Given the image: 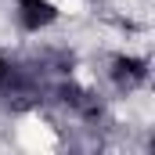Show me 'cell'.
<instances>
[{
	"label": "cell",
	"mask_w": 155,
	"mask_h": 155,
	"mask_svg": "<svg viewBox=\"0 0 155 155\" xmlns=\"http://www.w3.org/2000/svg\"><path fill=\"white\" fill-rule=\"evenodd\" d=\"M18 144L29 148V152H54V148H58V137H54V130L43 126L40 119H25V123L18 126Z\"/></svg>",
	"instance_id": "obj_1"
}]
</instances>
